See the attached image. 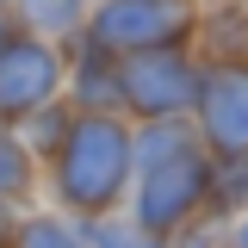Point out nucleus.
<instances>
[{
  "label": "nucleus",
  "instance_id": "obj_1",
  "mask_svg": "<svg viewBox=\"0 0 248 248\" xmlns=\"http://www.w3.org/2000/svg\"><path fill=\"white\" fill-rule=\"evenodd\" d=\"M130 180H137V143H130V118H75L62 155L44 168V192L50 205L68 211L75 223H99L130 205Z\"/></svg>",
  "mask_w": 248,
  "mask_h": 248
},
{
  "label": "nucleus",
  "instance_id": "obj_2",
  "mask_svg": "<svg viewBox=\"0 0 248 248\" xmlns=\"http://www.w3.org/2000/svg\"><path fill=\"white\" fill-rule=\"evenodd\" d=\"M124 217H130V230L149 236L155 248L174 242L180 230H192L199 217H211V155L186 149V155H168V161L137 168Z\"/></svg>",
  "mask_w": 248,
  "mask_h": 248
},
{
  "label": "nucleus",
  "instance_id": "obj_3",
  "mask_svg": "<svg viewBox=\"0 0 248 248\" xmlns=\"http://www.w3.org/2000/svg\"><path fill=\"white\" fill-rule=\"evenodd\" d=\"M192 31H199V0H99L81 44L124 62L149 50H192Z\"/></svg>",
  "mask_w": 248,
  "mask_h": 248
},
{
  "label": "nucleus",
  "instance_id": "obj_4",
  "mask_svg": "<svg viewBox=\"0 0 248 248\" xmlns=\"http://www.w3.org/2000/svg\"><path fill=\"white\" fill-rule=\"evenodd\" d=\"M199 81L205 62L192 50H149V56H124L118 62V87H124V118L130 124H180L199 106Z\"/></svg>",
  "mask_w": 248,
  "mask_h": 248
},
{
  "label": "nucleus",
  "instance_id": "obj_5",
  "mask_svg": "<svg viewBox=\"0 0 248 248\" xmlns=\"http://www.w3.org/2000/svg\"><path fill=\"white\" fill-rule=\"evenodd\" d=\"M62 93H68V44L19 31L13 50L0 56V124L31 118L37 106H56Z\"/></svg>",
  "mask_w": 248,
  "mask_h": 248
},
{
  "label": "nucleus",
  "instance_id": "obj_6",
  "mask_svg": "<svg viewBox=\"0 0 248 248\" xmlns=\"http://www.w3.org/2000/svg\"><path fill=\"white\" fill-rule=\"evenodd\" d=\"M192 130L205 155H248V68H205Z\"/></svg>",
  "mask_w": 248,
  "mask_h": 248
},
{
  "label": "nucleus",
  "instance_id": "obj_7",
  "mask_svg": "<svg viewBox=\"0 0 248 248\" xmlns=\"http://www.w3.org/2000/svg\"><path fill=\"white\" fill-rule=\"evenodd\" d=\"M75 112L87 118H124V87H118V62L93 44H68V93H62Z\"/></svg>",
  "mask_w": 248,
  "mask_h": 248
},
{
  "label": "nucleus",
  "instance_id": "obj_8",
  "mask_svg": "<svg viewBox=\"0 0 248 248\" xmlns=\"http://www.w3.org/2000/svg\"><path fill=\"white\" fill-rule=\"evenodd\" d=\"M192 56L205 68H248V0H199Z\"/></svg>",
  "mask_w": 248,
  "mask_h": 248
},
{
  "label": "nucleus",
  "instance_id": "obj_9",
  "mask_svg": "<svg viewBox=\"0 0 248 248\" xmlns=\"http://www.w3.org/2000/svg\"><path fill=\"white\" fill-rule=\"evenodd\" d=\"M93 6H99V0H6V13L19 19V31L50 37V44H75V37L87 31Z\"/></svg>",
  "mask_w": 248,
  "mask_h": 248
},
{
  "label": "nucleus",
  "instance_id": "obj_10",
  "mask_svg": "<svg viewBox=\"0 0 248 248\" xmlns=\"http://www.w3.org/2000/svg\"><path fill=\"white\" fill-rule=\"evenodd\" d=\"M13 248H93L87 223H75L56 205H25L19 211V230H13Z\"/></svg>",
  "mask_w": 248,
  "mask_h": 248
},
{
  "label": "nucleus",
  "instance_id": "obj_11",
  "mask_svg": "<svg viewBox=\"0 0 248 248\" xmlns=\"http://www.w3.org/2000/svg\"><path fill=\"white\" fill-rule=\"evenodd\" d=\"M75 118H81V112H75L68 99H56V106H37L31 118H19L13 130H19V143H25V155H31V161H37V168H50V161L62 155V143H68Z\"/></svg>",
  "mask_w": 248,
  "mask_h": 248
},
{
  "label": "nucleus",
  "instance_id": "obj_12",
  "mask_svg": "<svg viewBox=\"0 0 248 248\" xmlns=\"http://www.w3.org/2000/svg\"><path fill=\"white\" fill-rule=\"evenodd\" d=\"M37 186H44V168L25 155L19 130H13V124H0V205H19V211H25Z\"/></svg>",
  "mask_w": 248,
  "mask_h": 248
},
{
  "label": "nucleus",
  "instance_id": "obj_13",
  "mask_svg": "<svg viewBox=\"0 0 248 248\" xmlns=\"http://www.w3.org/2000/svg\"><path fill=\"white\" fill-rule=\"evenodd\" d=\"M211 217H248V155H211Z\"/></svg>",
  "mask_w": 248,
  "mask_h": 248
},
{
  "label": "nucleus",
  "instance_id": "obj_14",
  "mask_svg": "<svg viewBox=\"0 0 248 248\" xmlns=\"http://www.w3.org/2000/svg\"><path fill=\"white\" fill-rule=\"evenodd\" d=\"M87 242L93 248H155L149 236H137V230H130V217H99V223H87Z\"/></svg>",
  "mask_w": 248,
  "mask_h": 248
},
{
  "label": "nucleus",
  "instance_id": "obj_15",
  "mask_svg": "<svg viewBox=\"0 0 248 248\" xmlns=\"http://www.w3.org/2000/svg\"><path fill=\"white\" fill-rule=\"evenodd\" d=\"M13 230H19V205H0V248H13Z\"/></svg>",
  "mask_w": 248,
  "mask_h": 248
},
{
  "label": "nucleus",
  "instance_id": "obj_16",
  "mask_svg": "<svg viewBox=\"0 0 248 248\" xmlns=\"http://www.w3.org/2000/svg\"><path fill=\"white\" fill-rule=\"evenodd\" d=\"M13 37H19V19H13V13H6V6H0V56H6V50H13Z\"/></svg>",
  "mask_w": 248,
  "mask_h": 248
},
{
  "label": "nucleus",
  "instance_id": "obj_17",
  "mask_svg": "<svg viewBox=\"0 0 248 248\" xmlns=\"http://www.w3.org/2000/svg\"><path fill=\"white\" fill-rule=\"evenodd\" d=\"M230 248H248V217H236V223H230Z\"/></svg>",
  "mask_w": 248,
  "mask_h": 248
},
{
  "label": "nucleus",
  "instance_id": "obj_18",
  "mask_svg": "<svg viewBox=\"0 0 248 248\" xmlns=\"http://www.w3.org/2000/svg\"><path fill=\"white\" fill-rule=\"evenodd\" d=\"M0 6H6V0H0Z\"/></svg>",
  "mask_w": 248,
  "mask_h": 248
}]
</instances>
